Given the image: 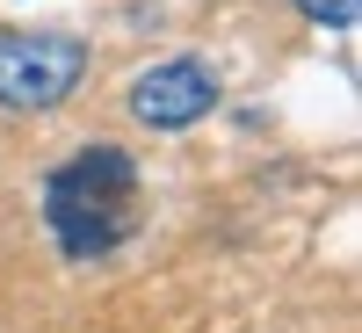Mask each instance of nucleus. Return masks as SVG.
Returning <instances> with one entry per match:
<instances>
[{"label": "nucleus", "mask_w": 362, "mask_h": 333, "mask_svg": "<svg viewBox=\"0 0 362 333\" xmlns=\"http://www.w3.org/2000/svg\"><path fill=\"white\" fill-rule=\"evenodd\" d=\"M218 102V80H210V66H196V58H174V66H153L138 87H131V116L153 131H181L196 124V116Z\"/></svg>", "instance_id": "obj_3"}, {"label": "nucleus", "mask_w": 362, "mask_h": 333, "mask_svg": "<svg viewBox=\"0 0 362 333\" xmlns=\"http://www.w3.org/2000/svg\"><path fill=\"white\" fill-rule=\"evenodd\" d=\"M297 8H305L312 22H326V29H348L362 15V0H297Z\"/></svg>", "instance_id": "obj_4"}, {"label": "nucleus", "mask_w": 362, "mask_h": 333, "mask_svg": "<svg viewBox=\"0 0 362 333\" xmlns=\"http://www.w3.org/2000/svg\"><path fill=\"white\" fill-rule=\"evenodd\" d=\"M80 80V44L73 37H29V29H8L0 37V102L8 109H58Z\"/></svg>", "instance_id": "obj_2"}, {"label": "nucleus", "mask_w": 362, "mask_h": 333, "mask_svg": "<svg viewBox=\"0 0 362 333\" xmlns=\"http://www.w3.org/2000/svg\"><path fill=\"white\" fill-rule=\"evenodd\" d=\"M44 210H51V232H58V247L73 261L109 254L116 239L131 232V218H138V167H131V153L102 145V153L66 160L51 174V189H44Z\"/></svg>", "instance_id": "obj_1"}]
</instances>
